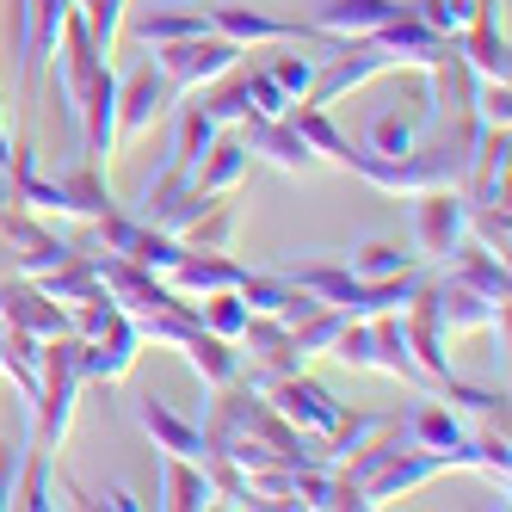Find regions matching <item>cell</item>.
<instances>
[{"instance_id":"39","label":"cell","mask_w":512,"mask_h":512,"mask_svg":"<svg viewBox=\"0 0 512 512\" xmlns=\"http://www.w3.org/2000/svg\"><path fill=\"white\" fill-rule=\"evenodd\" d=\"M7 272H13V247H7V241H0V278H7Z\"/></svg>"},{"instance_id":"7","label":"cell","mask_w":512,"mask_h":512,"mask_svg":"<svg viewBox=\"0 0 512 512\" xmlns=\"http://www.w3.org/2000/svg\"><path fill=\"white\" fill-rule=\"evenodd\" d=\"M426 297L438 309V321H445V334H475V327H494V334L506 340V303L482 297V290H469L445 272H426Z\"/></svg>"},{"instance_id":"26","label":"cell","mask_w":512,"mask_h":512,"mask_svg":"<svg viewBox=\"0 0 512 512\" xmlns=\"http://www.w3.org/2000/svg\"><path fill=\"white\" fill-rule=\"evenodd\" d=\"M179 352H186V364H192V371H198L210 389H223V383L241 377V346H235V340H216L210 327H198V334L179 346Z\"/></svg>"},{"instance_id":"27","label":"cell","mask_w":512,"mask_h":512,"mask_svg":"<svg viewBox=\"0 0 512 512\" xmlns=\"http://www.w3.org/2000/svg\"><path fill=\"white\" fill-rule=\"evenodd\" d=\"M38 290H44L50 303H62V309H75V303L99 297V272H93V253H68L62 266L38 272Z\"/></svg>"},{"instance_id":"28","label":"cell","mask_w":512,"mask_h":512,"mask_svg":"<svg viewBox=\"0 0 512 512\" xmlns=\"http://www.w3.org/2000/svg\"><path fill=\"white\" fill-rule=\"evenodd\" d=\"M395 420H401V414H358V408L346 414V408H340V420H334V432H327V438H321V451H327V463H346V457H358V451H364V445H371V438H377V432H389Z\"/></svg>"},{"instance_id":"17","label":"cell","mask_w":512,"mask_h":512,"mask_svg":"<svg viewBox=\"0 0 512 512\" xmlns=\"http://www.w3.org/2000/svg\"><path fill=\"white\" fill-rule=\"evenodd\" d=\"M457 56L469 62L475 81H512V44H506V31L494 25V13H482L475 25L457 31Z\"/></svg>"},{"instance_id":"15","label":"cell","mask_w":512,"mask_h":512,"mask_svg":"<svg viewBox=\"0 0 512 512\" xmlns=\"http://www.w3.org/2000/svg\"><path fill=\"white\" fill-rule=\"evenodd\" d=\"M253 173V155H247V142H241V130H216V142L204 149V161H198V192L204 198H223V192H241V179Z\"/></svg>"},{"instance_id":"24","label":"cell","mask_w":512,"mask_h":512,"mask_svg":"<svg viewBox=\"0 0 512 512\" xmlns=\"http://www.w3.org/2000/svg\"><path fill=\"white\" fill-rule=\"evenodd\" d=\"M235 229H241V204H235V192H223V198H210V204L192 216V223L179 229V241L198 247V253H229Z\"/></svg>"},{"instance_id":"38","label":"cell","mask_w":512,"mask_h":512,"mask_svg":"<svg viewBox=\"0 0 512 512\" xmlns=\"http://www.w3.org/2000/svg\"><path fill=\"white\" fill-rule=\"evenodd\" d=\"M93 506H118V512H130V506H142V500H136L130 488H118V482H112V488H105V494H99Z\"/></svg>"},{"instance_id":"21","label":"cell","mask_w":512,"mask_h":512,"mask_svg":"<svg viewBox=\"0 0 512 512\" xmlns=\"http://www.w3.org/2000/svg\"><path fill=\"white\" fill-rule=\"evenodd\" d=\"M130 31L155 50V44H173V38H198V31H210V13H204V7H186V0H167V7L136 13Z\"/></svg>"},{"instance_id":"2","label":"cell","mask_w":512,"mask_h":512,"mask_svg":"<svg viewBox=\"0 0 512 512\" xmlns=\"http://www.w3.org/2000/svg\"><path fill=\"white\" fill-rule=\"evenodd\" d=\"M241 44H229V38H216V31H198V38H173V44H155V68L167 75V87L186 99V93H198V87H210V81H223V75H235L241 68Z\"/></svg>"},{"instance_id":"13","label":"cell","mask_w":512,"mask_h":512,"mask_svg":"<svg viewBox=\"0 0 512 512\" xmlns=\"http://www.w3.org/2000/svg\"><path fill=\"white\" fill-rule=\"evenodd\" d=\"M241 278H247L241 260H229V253H198V247H186L179 266L167 272V284L179 290V297H192V303L216 297V290H241Z\"/></svg>"},{"instance_id":"40","label":"cell","mask_w":512,"mask_h":512,"mask_svg":"<svg viewBox=\"0 0 512 512\" xmlns=\"http://www.w3.org/2000/svg\"><path fill=\"white\" fill-rule=\"evenodd\" d=\"M7 155H13V142H7V130H0V167H7Z\"/></svg>"},{"instance_id":"12","label":"cell","mask_w":512,"mask_h":512,"mask_svg":"<svg viewBox=\"0 0 512 512\" xmlns=\"http://www.w3.org/2000/svg\"><path fill=\"white\" fill-rule=\"evenodd\" d=\"M260 371H272V377H284V371H303V352H297V334H290V321H278V315H253L247 309V327H241V340H235Z\"/></svg>"},{"instance_id":"37","label":"cell","mask_w":512,"mask_h":512,"mask_svg":"<svg viewBox=\"0 0 512 512\" xmlns=\"http://www.w3.org/2000/svg\"><path fill=\"white\" fill-rule=\"evenodd\" d=\"M247 99H253L260 118H284V105H290V93L272 81V68H253V75H247Z\"/></svg>"},{"instance_id":"19","label":"cell","mask_w":512,"mask_h":512,"mask_svg":"<svg viewBox=\"0 0 512 512\" xmlns=\"http://www.w3.org/2000/svg\"><path fill=\"white\" fill-rule=\"evenodd\" d=\"M284 124L309 142L321 167H340V155L352 149V136L334 124V112H321V105H309V99H290V105H284Z\"/></svg>"},{"instance_id":"6","label":"cell","mask_w":512,"mask_h":512,"mask_svg":"<svg viewBox=\"0 0 512 512\" xmlns=\"http://www.w3.org/2000/svg\"><path fill=\"white\" fill-rule=\"evenodd\" d=\"M179 105V93L167 87V75L155 62H136L118 81V136H149L167 112Z\"/></svg>"},{"instance_id":"8","label":"cell","mask_w":512,"mask_h":512,"mask_svg":"<svg viewBox=\"0 0 512 512\" xmlns=\"http://www.w3.org/2000/svg\"><path fill=\"white\" fill-rule=\"evenodd\" d=\"M0 321L7 327H25V334H38V340H56V334H75V315H68L62 303H50L38 278H25V272H7L0 278Z\"/></svg>"},{"instance_id":"20","label":"cell","mask_w":512,"mask_h":512,"mask_svg":"<svg viewBox=\"0 0 512 512\" xmlns=\"http://www.w3.org/2000/svg\"><path fill=\"white\" fill-rule=\"evenodd\" d=\"M155 506H173V512H204V506H223L210 488L204 463H186V457H167L161 451V500Z\"/></svg>"},{"instance_id":"31","label":"cell","mask_w":512,"mask_h":512,"mask_svg":"<svg viewBox=\"0 0 512 512\" xmlns=\"http://www.w3.org/2000/svg\"><path fill=\"white\" fill-rule=\"evenodd\" d=\"M216 130H223V124H210L198 105H179V136H173V155L167 161H179L186 173H198V161H204V149L216 142Z\"/></svg>"},{"instance_id":"1","label":"cell","mask_w":512,"mask_h":512,"mask_svg":"<svg viewBox=\"0 0 512 512\" xmlns=\"http://www.w3.org/2000/svg\"><path fill=\"white\" fill-rule=\"evenodd\" d=\"M87 389L81 377V334H56L44 340V358H38V395H31V438L38 451H62L68 426H75V395Z\"/></svg>"},{"instance_id":"16","label":"cell","mask_w":512,"mask_h":512,"mask_svg":"<svg viewBox=\"0 0 512 512\" xmlns=\"http://www.w3.org/2000/svg\"><path fill=\"white\" fill-rule=\"evenodd\" d=\"M395 13H401V0H321L309 13V25L327 31V38H371Z\"/></svg>"},{"instance_id":"35","label":"cell","mask_w":512,"mask_h":512,"mask_svg":"<svg viewBox=\"0 0 512 512\" xmlns=\"http://www.w3.org/2000/svg\"><path fill=\"white\" fill-rule=\"evenodd\" d=\"M469 241H482L488 253H506V241H512L506 204H469Z\"/></svg>"},{"instance_id":"11","label":"cell","mask_w":512,"mask_h":512,"mask_svg":"<svg viewBox=\"0 0 512 512\" xmlns=\"http://www.w3.org/2000/svg\"><path fill=\"white\" fill-rule=\"evenodd\" d=\"M438 272L445 278H457V284H469V290H482V297H494V303H506L512 297V272H506V253H488L482 241H457L445 260H438Z\"/></svg>"},{"instance_id":"32","label":"cell","mask_w":512,"mask_h":512,"mask_svg":"<svg viewBox=\"0 0 512 512\" xmlns=\"http://www.w3.org/2000/svg\"><path fill=\"white\" fill-rule=\"evenodd\" d=\"M31 445H38V438H31V401H19V432L0 438V506H13V482H19Z\"/></svg>"},{"instance_id":"3","label":"cell","mask_w":512,"mask_h":512,"mask_svg":"<svg viewBox=\"0 0 512 512\" xmlns=\"http://www.w3.org/2000/svg\"><path fill=\"white\" fill-rule=\"evenodd\" d=\"M463 235H469V198H463V186H438V192L414 198V253H420L426 266H438Z\"/></svg>"},{"instance_id":"33","label":"cell","mask_w":512,"mask_h":512,"mask_svg":"<svg viewBox=\"0 0 512 512\" xmlns=\"http://www.w3.org/2000/svg\"><path fill=\"white\" fill-rule=\"evenodd\" d=\"M13 506H31V512L56 506L50 500V451H38V445L25 451V469H19V482H13Z\"/></svg>"},{"instance_id":"9","label":"cell","mask_w":512,"mask_h":512,"mask_svg":"<svg viewBox=\"0 0 512 512\" xmlns=\"http://www.w3.org/2000/svg\"><path fill=\"white\" fill-rule=\"evenodd\" d=\"M241 142H247V155L253 161H266V167H278V173H290V179H303V173H315L321 161H315V149L290 130L284 118H260V112H247L241 124Z\"/></svg>"},{"instance_id":"25","label":"cell","mask_w":512,"mask_h":512,"mask_svg":"<svg viewBox=\"0 0 512 512\" xmlns=\"http://www.w3.org/2000/svg\"><path fill=\"white\" fill-rule=\"evenodd\" d=\"M426 130V112L414 105V112H401V105H389V112L371 118V130H364V149L383 155V161H401V155H414V142Z\"/></svg>"},{"instance_id":"29","label":"cell","mask_w":512,"mask_h":512,"mask_svg":"<svg viewBox=\"0 0 512 512\" xmlns=\"http://www.w3.org/2000/svg\"><path fill=\"white\" fill-rule=\"evenodd\" d=\"M426 260L414 247H395V241H371V247H358L352 260H346V272L352 278H401V272H420Z\"/></svg>"},{"instance_id":"30","label":"cell","mask_w":512,"mask_h":512,"mask_svg":"<svg viewBox=\"0 0 512 512\" xmlns=\"http://www.w3.org/2000/svg\"><path fill=\"white\" fill-rule=\"evenodd\" d=\"M408 7L438 31V38H457L463 25H475L482 13H494V0H408Z\"/></svg>"},{"instance_id":"14","label":"cell","mask_w":512,"mask_h":512,"mask_svg":"<svg viewBox=\"0 0 512 512\" xmlns=\"http://www.w3.org/2000/svg\"><path fill=\"white\" fill-rule=\"evenodd\" d=\"M136 426L149 432V438H155V451H167V457H186V463H204V457H210L198 420L173 414L167 401H155V395H142V401H136Z\"/></svg>"},{"instance_id":"10","label":"cell","mask_w":512,"mask_h":512,"mask_svg":"<svg viewBox=\"0 0 512 512\" xmlns=\"http://www.w3.org/2000/svg\"><path fill=\"white\" fill-rule=\"evenodd\" d=\"M136 358H142V334H136V321L118 309L99 334L81 340V377L87 383H124Z\"/></svg>"},{"instance_id":"23","label":"cell","mask_w":512,"mask_h":512,"mask_svg":"<svg viewBox=\"0 0 512 512\" xmlns=\"http://www.w3.org/2000/svg\"><path fill=\"white\" fill-rule=\"evenodd\" d=\"M38 358H44V340H38V334H25V327H7V321H0V377L13 383L19 401L38 395Z\"/></svg>"},{"instance_id":"18","label":"cell","mask_w":512,"mask_h":512,"mask_svg":"<svg viewBox=\"0 0 512 512\" xmlns=\"http://www.w3.org/2000/svg\"><path fill=\"white\" fill-rule=\"evenodd\" d=\"M371 371H383V377H395V383H408V389H426V377H420V364H414L408 340H401V309L371 315Z\"/></svg>"},{"instance_id":"34","label":"cell","mask_w":512,"mask_h":512,"mask_svg":"<svg viewBox=\"0 0 512 512\" xmlns=\"http://www.w3.org/2000/svg\"><path fill=\"white\" fill-rule=\"evenodd\" d=\"M223 81H229V75H223ZM210 87H216V81H210ZM198 93H204V87H198ZM198 112H204L210 124H241V118L253 112V99H247V75H235L229 87L204 93V99H198Z\"/></svg>"},{"instance_id":"36","label":"cell","mask_w":512,"mask_h":512,"mask_svg":"<svg viewBox=\"0 0 512 512\" xmlns=\"http://www.w3.org/2000/svg\"><path fill=\"white\" fill-rule=\"evenodd\" d=\"M321 62H327V56H278V62H272V81H278L290 99H309V87H315V75H321Z\"/></svg>"},{"instance_id":"22","label":"cell","mask_w":512,"mask_h":512,"mask_svg":"<svg viewBox=\"0 0 512 512\" xmlns=\"http://www.w3.org/2000/svg\"><path fill=\"white\" fill-rule=\"evenodd\" d=\"M112 186H105V167L99 161H81L75 173H62V210L68 223H99L105 210H112Z\"/></svg>"},{"instance_id":"5","label":"cell","mask_w":512,"mask_h":512,"mask_svg":"<svg viewBox=\"0 0 512 512\" xmlns=\"http://www.w3.org/2000/svg\"><path fill=\"white\" fill-rule=\"evenodd\" d=\"M75 13V0H19V31H13V62H19V87L38 81V68L50 62L62 19Z\"/></svg>"},{"instance_id":"4","label":"cell","mask_w":512,"mask_h":512,"mask_svg":"<svg viewBox=\"0 0 512 512\" xmlns=\"http://www.w3.org/2000/svg\"><path fill=\"white\" fill-rule=\"evenodd\" d=\"M204 204H210V198L198 192V179L179 167V161H167V167L149 179V186H142L136 216H142V223H155V229H167V235H179V229H186Z\"/></svg>"}]
</instances>
